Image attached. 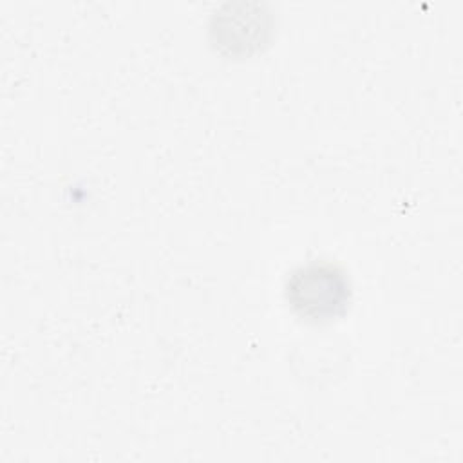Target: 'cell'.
I'll list each match as a JSON object with an SVG mask.
<instances>
[{"mask_svg": "<svg viewBox=\"0 0 463 463\" xmlns=\"http://www.w3.org/2000/svg\"><path fill=\"white\" fill-rule=\"evenodd\" d=\"M351 280L331 260H309L295 268L284 284L291 311L306 322L322 324L342 317L351 302Z\"/></svg>", "mask_w": 463, "mask_h": 463, "instance_id": "cell-1", "label": "cell"}, {"mask_svg": "<svg viewBox=\"0 0 463 463\" xmlns=\"http://www.w3.org/2000/svg\"><path fill=\"white\" fill-rule=\"evenodd\" d=\"M226 11L212 18V34L217 47L233 54H248L264 43L268 33V14L259 4H228Z\"/></svg>", "mask_w": 463, "mask_h": 463, "instance_id": "cell-2", "label": "cell"}]
</instances>
